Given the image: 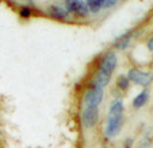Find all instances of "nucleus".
Instances as JSON below:
<instances>
[{
  "mask_svg": "<svg viewBox=\"0 0 153 148\" xmlns=\"http://www.w3.org/2000/svg\"><path fill=\"white\" fill-rule=\"evenodd\" d=\"M65 7H67V11L71 12V14L76 15L79 18H85L88 16V8H87L85 1H81V0H69L65 3Z\"/></svg>",
  "mask_w": 153,
  "mask_h": 148,
  "instance_id": "5",
  "label": "nucleus"
},
{
  "mask_svg": "<svg viewBox=\"0 0 153 148\" xmlns=\"http://www.w3.org/2000/svg\"><path fill=\"white\" fill-rule=\"evenodd\" d=\"M30 14H31V11H30L29 8H22V10H20V15H22V16H25V18L30 16Z\"/></svg>",
  "mask_w": 153,
  "mask_h": 148,
  "instance_id": "12",
  "label": "nucleus"
},
{
  "mask_svg": "<svg viewBox=\"0 0 153 148\" xmlns=\"http://www.w3.org/2000/svg\"><path fill=\"white\" fill-rule=\"evenodd\" d=\"M49 15L52 18H54V19L57 20H67L68 16H69V14H68L67 10L61 8V7L58 6H52L49 8Z\"/></svg>",
  "mask_w": 153,
  "mask_h": 148,
  "instance_id": "7",
  "label": "nucleus"
},
{
  "mask_svg": "<svg viewBox=\"0 0 153 148\" xmlns=\"http://www.w3.org/2000/svg\"><path fill=\"white\" fill-rule=\"evenodd\" d=\"M99 119V109L98 108H87L84 106V111L81 113V121L85 128H92L96 125Z\"/></svg>",
  "mask_w": 153,
  "mask_h": 148,
  "instance_id": "6",
  "label": "nucleus"
},
{
  "mask_svg": "<svg viewBox=\"0 0 153 148\" xmlns=\"http://www.w3.org/2000/svg\"><path fill=\"white\" fill-rule=\"evenodd\" d=\"M103 89L98 88V86H91L84 96V106L87 108H98L99 104L103 100Z\"/></svg>",
  "mask_w": 153,
  "mask_h": 148,
  "instance_id": "3",
  "label": "nucleus"
},
{
  "mask_svg": "<svg viewBox=\"0 0 153 148\" xmlns=\"http://www.w3.org/2000/svg\"><path fill=\"white\" fill-rule=\"evenodd\" d=\"M148 100H149V92L144 89L142 92H140V93L137 94L136 98L133 100V106H134L136 109L142 108V106H144L145 104L148 103Z\"/></svg>",
  "mask_w": 153,
  "mask_h": 148,
  "instance_id": "8",
  "label": "nucleus"
},
{
  "mask_svg": "<svg viewBox=\"0 0 153 148\" xmlns=\"http://www.w3.org/2000/svg\"><path fill=\"white\" fill-rule=\"evenodd\" d=\"M148 48H149L150 51H153V37L148 40Z\"/></svg>",
  "mask_w": 153,
  "mask_h": 148,
  "instance_id": "13",
  "label": "nucleus"
},
{
  "mask_svg": "<svg viewBox=\"0 0 153 148\" xmlns=\"http://www.w3.org/2000/svg\"><path fill=\"white\" fill-rule=\"evenodd\" d=\"M85 4H87V8H88L90 12H99L103 8L102 0H88V1H85Z\"/></svg>",
  "mask_w": 153,
  "mask_h": 148,
  "instance_id": "9",
  "label": "nucleus"
},
{
  "mask_svg": "<svg viewBox=\"0 0 153 148\" xmlns=\"http://www.w3.org/2000/svg\"><path fill=\"white\" fill-rule=\"evenodd\" d=\"M117 63H118V59H117L115 53H113V51L107 53L100 62L99 70L96 73L95 78H94L92 86H98V88L103 89L107 84L110 82L111 75H113L114 70L117 67Z\"/></svg>",
  "mask_w": 153,
  "mask_h": 148,
  "instance_id": "1",
  "label": "nucleus"
},
{
  "mask_svg": "<svg viewBox=\"0 0 153 148\" xmlns=\"http://www.w3.org/2000/svg\"><path fill=\"white\" fill-rule=\"evenodd\" d=\"M123 122V103L121 100L113 101L107 116L106 135L107 137H115L119 133Z\"/></svg>",
  "mask_w": 153,
  "mask_h": 148,
  "instance_id": "2",
  "label": "nucleus"
},
{
  "mask_svg": "<svg viewBox=\"0 0 153 148\" xmlns=\"http://www.w3.org/2000/svg\"><path fill=\"white\" fill-rule=\"evenodd\" d=\"M127 78H129V81H133L134 84L140 86H148L153 80L150 73L138 70V69H130L129 73H127Z\"/></svg>",
  "mask_w": 153,
  "mask_h": 148,
  "instance_id": "4",
  "label": "nucleus"
},
{
  "mask_svg": "<svg viewBox=\"0 0 153 148\" xmlns=\"http://www.w3.org/2000/svg\"><path fill=\"white\" fill-rule=\"evenodd\" d=\"M117 3H118V1H115V0H102V6H103V8H110V7H114Z\"/></svg>",
  "mask_w": 153,
  "mask_h": 148,
  "instance_id": "11",
  "label": "nucleus"
},
{
  "mask_svg": "<svg viewBox=\"0 0 153 148\" xmlns=\"http://www.w3.org/2000/svg\"><path fill=\"white\" fill-rule=\"evenodd\" d=\"M117 84H118V86L122 89V90H126L127 88H129V78L126 77V75H121V77H118V81H117Z\"/></svg>",
  "mask_w": 153,
  "mask_h": 148,
  "instance_id": "10",
  "label": "nucleus"
}]
</instances>
